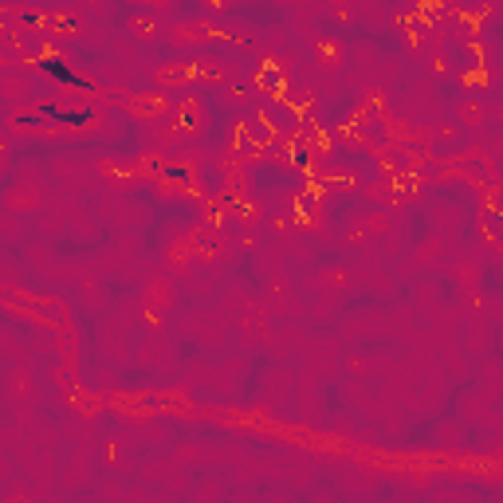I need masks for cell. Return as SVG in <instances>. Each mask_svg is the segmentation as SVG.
Listing matches in <instances>:
<instances>
[{
  "label": "cell",
  "instance_id": "obj_1",
  "mask_svg": "<svg viewBox=\"0 0 503 503\" xmlns=\"http://www.w3.org/2000/svg\"><path fill=\"white\" fill-rule=\"evenodd\" d=\"M40 67H44L47 75H55V79H63V83H71V87H87V83H83V79H79L75 71H71V67H63V63H59V59H44Z\"/></svg>",
  "mask_w": 503,
  "mask_h": 503
}]
</instances>
